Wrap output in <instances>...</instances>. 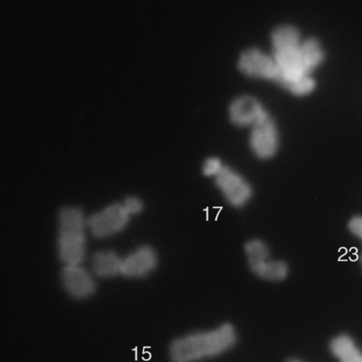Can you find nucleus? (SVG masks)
<instances>
[{"mask_svg":"<svg viewBox=\"0 0 362 362\" xmlns=\"http://www.w3.org/2000/svg\"><path fill=\"white\" fill-rule=\"evenodd\" d=\"M122 257L112 250L95 252L91 259L93 273L101 278H112L121 275Z\"/></svg>","mask_w":362,"mask_h":362,"instance_id":"11","label":"nucleus"},{"mask_svg":"<svg viewBox=\"0 0 362 362\" xmlns=\"http://www.w3.org/2000/svg\"><path fill=\"white\" fill-rule=\"evenodd\" d=\"M60 279L64 290L76 299L87 298L96 289V283L92 274L82 264L64 265Z\"/></svg>","mask_w":362,"mask_h":362,"instance_id":"7","label":"nucleus"},{"mask_svg":"<svg viewBox=\"0 0 362 362\" xmlns=\"http://www.w3.org/2000/svg\"><path fill=\"white\" fill-rule=\"evenodd\" d=\"M286 362H303L299 359H297V358H291V359H288V361H286Z\"/></svg>","mask_w":362,"mask_h":362,"instance_id":"18","label":"nucleus"},{"mask_svg":"<svg viewBox=\"0 0 362 362\" xmlns=\"http://www.w3.org/2000/svg\"><path fill=\"white\" fill-rule=\"evenodd\" d=\"M214 179L217 187L230 206L242 207L252 198V186L233 169L225 165Z\"/></svg>","mask_w":362,"mask_h":362,"instance_id":"6","label":"nucleus"},{"mask_svg":"<svg viewBox=\"0 0 362 362\" xmlns=\"http://www.w3.org/2000/svg\"><path fill=\"white\" fill-rule=\"evenodd\" d=\"M238 333L230 323L191 332L175 339L168 354L171 362H199L219 356L233 349Z\"/></svg>","mask_w":362,"mask_h":362,"instance_id":"2","label":"nucleus"},{"mask_svg":"<svg viewBox=\"0 0 362 362\" xmlns=\"http://www.w3.org/2000/svg\"><path fill=\"white\" fill-rule=\"evenodd\" d=\"M329 350L339 362H362V351L348 334L335 336L329 342Z\"/></svg>","mask_w":362,"mask_h":362,"instance_id":"12","label":"nucleus"},{"mask_svg":"<svg viewBox=\"0 0 362 362\" xmlns=\"http://www.w3.org/2000/svg\"><path fill=\"white\" fill-rule=\"evenodd\" d=\"M271 54L276 65L274 81L296 95H305L314 89L315 81L312 73L324 58V51L317 40L301 38L287 46L272 49Z\"/></svg>","mask_w":362,"mask_h":362,"instance_id":"1","label":"nucleus"},{"mask_svg":"<svg viewBox=\"0 0 362 362\" xmlns=\"http://www.w3.org/2000/svg\"><path fill=\"white\" fill-rule=\"evenodd\" d=\"M238 66L243 73L250 76L272 80L276 77V65L272 54L257 47H250L243 51Z\"/></svg>","mask_w":362,"mask_h":362,"instance_id":"8","label":"nucleus"},{"mask_svg":"<svg viewBox=\"0 0 362 362\" xmlns=\"http://www.w3.org/2000/svg\"><path fill=\"white\" fill-rule=\"evenodd\" d=\"M267 113L260 101L248 95L235 98L229 106L230 119L239 126L252 127Z\"/></svg>","mask_w":362,"mask_h":362,"instance_id":"10","label":"nucleus"},{"mask_svg":"<svg viewBox=\"0 0 362 362\" xmlns=\"http://www.w3.org/2000/svg\"><path fill=\"white\" fill-rule=\"evenodd\" d=\"M122 203L130 216L139 214L144 208L142 201L133 196L127 197Z\"/></svg>","mask_w":362,"mask_h":362,"instance_id":"16","label":"nucleus"},{"mask_svg":"<svg viewBox=\"0 0 362 362\" xmlns=\"http://www.w3.org/2000/svg\"><path fill=\"white\" fill-rule=\"evenodd\" d=\"M247 262L250 269L255 276L267 281H282L288 272L286 264L279 260H272L268 258Z\"/></svg>","mask_w":362,"mask_h":362,"instance_id":"13","label":"nucleus"},{"mask_svg":"<svg viewBox=\"0 0 362 362\" xmlns=\"http://www.w3.org/2000/svg\"><path fill=\"white\" fill-rule=\"evenodd\" d=\"M225 165L216 157L208 158L202 166L203 174L206 177H216L223 170Z\"/></svg>","mask_w":362,"mask_h":362,"instance_id":"15","label":"nucleus"},{"mask_svg":"<svg viewBox=\"0 0 362 362\" xmlns=\"http://www.w3.org/2000/svg\"><path fill=\"white\" fill-rule=\"evenodd\" d=\"M244 247L247 261H257L268 259L269 257L268 246L260 240H250L245 243Z\"/></svg>","mask_w":362,"mask_h":362,"instance_id":"14","label":"nucleus"},{"mask_svg":"<svg viewBox=\"0 0 362 362\" xmlns=\"http://www.w3.org/2000/svg\"><path fill=\"white\" fill-rule=\"evenodd\" d=\"M349 228L353 234L362 240V217L353 218L349 223Z\"/></svg>","mask_w":362,"mask_h":362,"instance_id":"17","label":"nucleus"},{"mask_svg":"<svg viewBox=\"0 0 362 362\" xmlns=\"http://www.w3.org/2000/svg\"><path fill=\"white\" fill-rule=\"evenodd\" d=\"M131 216L122 202L112 203L87 218L88 228L97 238H105L122 231Z\"/></svg>","mask_w":362,"mask_h":362,"instance_id":"4","label":"nucleus"},{"mask_svg":"<svg viewBox=\"0 0 362 362\" xmlns=\"http://www.w3.org/2000/svg\"><path fill=\"white\" fill-rule=\"evenodd\" d=\"M251 127L249 143L252 151L259 158L272 157L279 147V132L276 124L267 113Z\"/></svg>","mask_w":362,"mask_h":362,"instance_id":"5","label":"nucleus"},{"mask_svg":"<svg viewBox=\"0 0 362 362\" xmlns=\"http://www.w3.org/2000/svg\"><path fill=\"white\" fill-rule=\"evenodd\" d=\"M156 251L148 245L138 247L122 257L121 275L127 278H143L157 267Z\"/></svg>","mask_w":362,"mask_h":362,"instance_id":"9","label":"nucleus"},{"mask_svg":"<svg viewBox=\"0 0 362 362\" xmlns=\"http://www.w3.org/2000/svg\"><path fill=\"white\" fill-rule=\"evenodd\" d=\"M87 218L77 206H64L58 214L57 252L64 265L80 264L86 253Z\"/></svg>","mask_w":362,"mask_h":362,"instance_id":"3","label":"nucleus"}]
</instances>
